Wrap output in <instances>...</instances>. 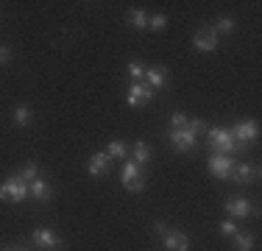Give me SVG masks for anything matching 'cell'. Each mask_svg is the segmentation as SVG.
I'll return each instance as SVG.
<instances>
[{
  "instance_id": "cell-1",
  "label": "cell",
  "mask_w": 262,
  "mask_h": 251,
  "mask_svg": "<svg viewBox=\"0 0 262 251\" xmlns=\"http://www.w3.org/2000/svg\"><path fill=\"white\" fill-rule=\"evenodd\" d=\"M204 131H207V123H204L201 117H192V120H187L184 129L167 131V142H170V148L176 151V154H190V151L198 145V137H201Z\"/></svg>"
},
{
  "instance_id": "cell-2",
  "label": "cell",
  "mask_w": 262,
  "mask_h": 251,
  "mask_svg": "<svg viewBox=\"0 0 262 251\" xmlns=\"http://www.w3.org/2000/svg\"><path fill=\"white\" fill-rule=\"evenodd\" d=\"M207 145H209L212 154H229V156L246 148V145H240L232 137V131L223 129V126H209L207 129Z\"/></svg>"
},
{
  "instance_id": "cell-3",
  "label": "cell",
  "mask_w": 262,
  "mask_h": 251,
  "mask_svg": "<svg viewBox=\"0 0 262 251\" xmlns=\"http://www.w3.org/2000/svg\"><path fill=\"white\" fill-rule=\"evenodd\" d=\"M28 198V184L20 179V173L9 176V179L0 184V201H9V204H23Z\"/></svg>"
},
{
  "instance_id": "cell-4",
  "label": "cell",
  "mask_w": 262,
  "mask_h": 251,
  "mask_svg": "<svg viewBox=\"0 0 262 251\" xmlns=\"http://www.w3.org/2000/svg\"><path fill=\"white\" fill-rule=\"evenodd\" d=\"M120 179H123V187H126L128 193H142V190H145V173H142V168L137 165L131 156L123 162Z\"/></svg>"
},
{
  "instance_id": "cell-5",
  "label": "cell",
  "mask_w": 262,
  "mask_h": 251,
  "mask_svg": "<svg viewBox=\"0 0 262 251\" xmlns=\"http://www.w3.org/2000/svg\"><path fill=\"white\" fill-rule=\"evenodd\" d=\"M157 235L162 237V248L165 251H190V237L184 235V232H170L162 221H157Z\"/></svg>"
},
{
  "instance_id": "cell-6",
  "label": "cell",
  "mask_w": 262,
  "mask_h": 251,
  "mask_svg": "<svg viewBox=\"0 0 262 251\" xmlns=\"http://www.w3.org/2000/svg\"><path fill=\"white\" fill-rule=\"evenodd\" d=\"M234 156H229V154H212L209 156V173L215 176L217 181H229V176H232V171H234Z\"/></svg>"
},
{
  "instance_id": "cell-7",
  "label": "cell",
  "mask_w": 262,
  "mask_h": 251,
  "mask_svg": "<svg viewBox=\"0 0 262 251\" xmlns=\"http://www.w3.org/2000/svg\"><path fill=\"white\" fill-rule=\"evenodd\" d=\"M229 131H232V137L240 145H248V142L259 140V123L257 120H240V123L229 126Z\"/></svg>"
},
{
  "instance_id": "cell-8",
  "label": "cell",
  "mask_w": 262,
  "mask_h": 251,
  "mask_svg": "<svg viewBox=\"0 0 262 251\" xmlns=\"http://www.w3.org/2000/svg\"><path fill=\"white\" fill-rule=\"evenodd\" d=\"M31 243H34L36 248H45V251H59L64 248V240H61L59 235H56L53 229H34V235H31Z\"/></svg>"
},
{
  "instance_id": "cell-9",
  "label": "cell",
  "mask_w": 262,
  "mask_h": 251,
  "mask_svg": "<svg viewBox=\"0 0 262 251\" xmlns=\"http://www.w3.org/2000/svg\"><path fill=\"white\" fill-rule=\"evenodd\" d=\"M192 45L195 50H201V53H215L217 50V34L212 25H201V28L195 31V36H192Z\"/></svg>"
},
{
  "instance_id": "cell-10",
  "label": "cell",
  "mask_w": 262,
  "mask_h": 251,
  "mask_svg": "<svg viewBox=\"0 0 262 251\" xmlns=\"http://www.w3.org/2000/svg\"><path fill=\"white\" fill-rule=\"evenodd\" d=\"M126 100L128 106H148L154 100V90L148 84H131L126 92Z\"/></svg>"
},
{
  "instance_id": "cell-11",
  "label": "cell",
  "mask_w": 262,
  "mask_h": 251,
  "mask_svg": "<svg viewBox=\"0 0 262 251\" xmlns=\"http://www.w3.org/2000/svg\"><path fill=\"white\" fill-rule=\"evenodd\" d=\"M223 210H226L232 218H248L254 212V206H251V201H248V198L234 196V198H229L226 204H223Z\"/></svg>"
},
{
  "instance_id": "cell-12",
  "label": "cell",
  "mask_w": 262,
  "mask_h": 251,
  "mask_svg": "<svg viewBox=\"0 0 262 251\" xmlns=\"http://www.w3.org/2000/svg\"><path fill=\"white\" fill-rule=\"evenodd\" d=\"M259 176V168L248 165V162H234V171L229 176V181H234V184H246V181L257 179Z\"/></svg>"
},
{
  "instance_id": "cell-13",
  "label": "cell",
  "mask_w": 262,
  "mask_h": 251,
  "mask_svg": "<svg viewBox=\"0 0 262 251\" xmlns=\"http://www.w3.org/2000/svg\"><path fill=\"white\" fill-rule=\"evenodd\" d=\"M109 168H112V159H109V154H106V151L92 154L90 162H86V171H90V176H103Z\"/></svg>"
},
{
  "instance_id": "cell-14",
  "label": "cell",
  "mask_w": 262,
  "mask_h": 251,
  "mask_svg": "<svg viewBox=\"0 0 262 251\" xmlns=\"http://www.w3.org/2000/svg\"><path fill=\"white\" fill-rule=\"evenodd\" d=\"M145 78H148V87H151V90H162V87L167 84V67L165 65L145 67Z\"/></svg>"
},
{
  "instance_id": "cell-15",
  "label": "cell",
  "mask_w": 262,
  "mask_h": 251,
  "mask_svg": "<svg viewBox=\"0 0 262 251\" xmlns=\"http://www.w3.org/2000/svg\"><path fill=\"white\" fill-rule=\"evenodd\" d=\"M28 196L34 198V201H51V184H48L42 176H36L34 181H28Z\"/></svg>"
},
{
  "instance_id": "cell-16",
  "label": "cell",
  "mask_w": 262,
  "mask_h": 251,
  "mask_svg": "<svg viewBox=\"0 0 262 251\" xmlns=\"http://www.w3.org/2000/svg\"><path fill=\"white\" fill-rule=\"evenodd\" d=\"M131 159L137 162V165H145V162H151V145H148L145 140H137L134 148H131Z\"/></svg>"
},
{
  "instance_id": "cell-17",
  "label": "cell",
  "mask_w": 262,
  "mask_h": 251,
  "mask_svg": "<svg viewBox=\"0 0 262 251\" xmlns=\"http://www.w3.org/2000/svg\"><path fill=\"white\" fill-rule=\"evenodd\" d=\"M106 154H109V159H128V156H131V151H128L126 142L112 140V142H109V148H106Z\"/></svg>"
},
{
  "instance_id": "cell-18",
  "label": "cell",
  "mask_w": 262,
  "mask_h": 251,
  "mask_svg": "<svg viewBox=\"0 0 262 251\" xmlns=\"http://www.w3.org/2000/svg\"><path fill=\"white\" fill-rule=\"evenodd\" d=\"M128 25L134 31H145L148 28V14L142 9H134V11H128Z\"/></svg>"
},
{
  "instance_id": "cell-19",
  "label": "cell",
  "mask_w": 262,
  "mask_h": 251,
  "mask_svg": "<svg viewBox=\"0 0 262 251\" xmlns=\"http://www.w3.org/2000/svg\"><path fill=\"white\" fill-rule=\"evenodd\" d=\"M234 240V248L237 251H251L254 248V237L251 235H243V232H237V235H232Z\"/></svg>"
},
{
  "instance_id": "cell-20",
  "label": "cell",
  "mask_w": 262,
  "mask_h": 251,
  "mask_svg": "<svg viewBox=\"0 0 262 251\" xmlns=\"http://www.w3.org/2000/svg\"><path fill=\"white\" fill-rule=\"evenodd\" d=\"M31 120H34V115H31L28 106H17L14 109V123L17 126H31Z\"/></svg>"
},
{
  "instance_id": "cell-21",
  "label": "cell",
  "mask_w": 262,
  "mask_h": 251,
  "mask_svg": "<svg viewBox=\"0 0 262 251\" xmlns=\"http://www.w3.org/2000/svg\"><path fill=\"white\" fill-rule=\"evenodd\" d=\"M212 28H215L217 36H221V34H232V31H234V20H232V17H221Z\"/></svg>"
},
{
  "instance_id": "cell-22",
  "label": "cell",
  "mask_w": 262,
  "mask_h": 251,
  "mask_svg": "<svg viewBox=\"0 0 262 251\" xmlns=\"http://www.w3.org/2000/svg\"><path fill=\"white\" fill-rule=\"evenodd\" d=\"M128 75H131L134 84H140V78L145 75V65H142V61H128Z\"/></svg>"
},
{
  "instance_id": "cell-23",
  "label": "cell",
  "mask_w": 262,
  "mask_h": 251,
  "mask_svg": "<svg viewBox=\"0 0 262 251\" xmlns=\"http://www.w3.org/2000/svg\"><path fill=\"white\" fill-rule=\"evenodd\" d=\"M36 176H39V168H36V162H28V165L20 171V179L26 181V184H28V181H34Z\"/></svg>"
},
{
  "instance_id": "cell-24",
  "label": "cell",
  "mask_w": 262,
  "mask_h": 251,
  "mask_svg": "<svg viewBox=\"0 0 262 251\" xmlns=\"http://www.w3.org/2000/svg\"><path fill=\"white\" fill-rule=\"evenodd\" d=\"M148 28H151V31H165V28H167V17H165V14L148 17Z\"/></svg>"
},
{
  "instance_id": "cell-25",
  "label": "cell",
  "mask_w": 262,
  "mask_h": 251,
  "mask_svg": "<svg viewBox=\"0 0 262 251\" xmlns=\"http://www.w3.org/2000/svg\"><path fill=\"white\" fill-rule=\"evenodd\" d=\"M221 235H223V237L237 235V223H234V221H221Z\"/></svg>"
},
{
  "instance_id": "cell-26",
  "label": "cell",
  "mask_w": 262,
  "mask_h": 251,
  "mask_svg": "<svg viewBox=\"0 0 262 251\" xmlns=\"http://www.w3.org/2000/svg\"><path fill=\"white\" fill-rule=\"evenodd\" d=\"M170 126H173V129H184V126H187V115H184V112H173Z\"/></svg>"
},
{
  "instance_id": "cell-27",
  "label": "cell",
  "mask_w": 262,
  "mask_h": 251,
  "mask_svg": "<svg viewBox=\"0 0 262 251\" xmlns=\"http://www.w3.org/2000/svg\"><path fill=\"white\" fill-rule=\"evenodd\" d=\"M11 61V48L9 45H0V67Z\"/></svg>"
},
{
  "instance_id": "cell-28",
  "label": "cell",
  "mask_w": 262,
  "mask_h": 251,
  "mask_svg": "<svg viewBox=\"0 0 262 251\" xmlns=\"http://www.w3.org/2000/svg\"><path fill=\"white\" fill-rule=\"evenodd\" d=\"M9 251H17V248H9Z\"/></svg>"
}]
</instances>
